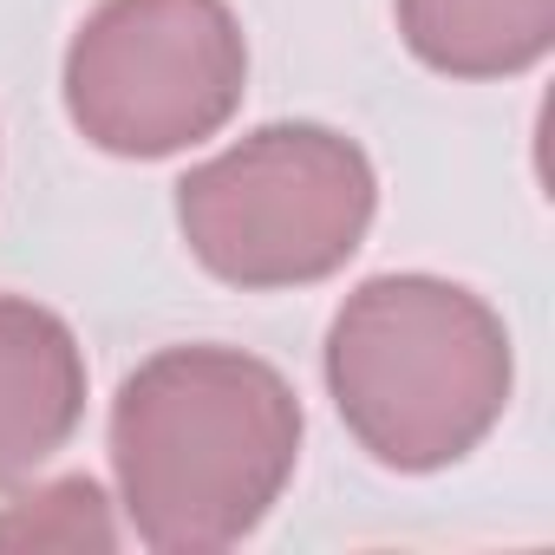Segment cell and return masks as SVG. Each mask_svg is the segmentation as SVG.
<instances>
[{
  "instance_id": "obj_6",
  "label": "cell",
  "mask_w": 555,
  "mask_h": 555,
  "mask_svg": "<svg viewBox=\"0 0 555 555\" xmlns=\"http://www.w3.org/2000/svg\"><path fill=\"white\" fill-rule=\"evenodd\" d=\"M392 14L444 79H516L555 47V0H392Z\"/></svg>"
},
{
  "instance_id": "obj_3",
  "label": "cell",
  "mask_w": 555,
  "mask_h": 555,
  "mask_svg": "<svg viewBox=\"0 0 555 555\" xmlns=\"http://www.w3.org/2000/svg\"><path fill=\"white\" fill-rule=\"evenodd\" d=\"M379 209L373 157L327 125H261L177 183V229L242 295L340 274Z\"/></svg>"
},
{
  "instance_id": "obj_5",
  "label": "cell",
  "mask_w": 555,
  "mask_h": 555,
  "mask_svg": "<svg viewBox=\"0 0 555 555\" xmlns=\"http://www.w3.org/2000/svg\"><path fill=\"white\" fill-rule=\"evenodd\" d=\"M86 418V353L73 327L21 295H0V490L66 451Z\"/></svg>"
},
{
  "instance_id": "obj_7",
  "label": "cell",
  "mask_w": 555,
  "mask_h": 555,
  "mask_svg": "<svg viewBox=\"0 0 555 555\" xmlns=\"http://www.w3.org/2000/svg\"><path fill=\"white\" fill-rule=\"evenodd\" d=\"M118 522L92 477H60L0 509V548H112Z\"/></svg>"
},
{
  "instance_id": "obj_1",
  "label": "cell",
  "mask_w": 555,
  "mask_h": 555,
  "mask_svg": "<svg viewBox=\"0 0 555 555\" xmlns=\"http://www.w3.org/2000/svg\"><path fill=\"white\" fill-rule=\"evenodd\" d=\"M301 464V399L242 347H164L112 399L118 503L144 548L209 555L268 522Z\"/></svg>"
},
{
  "instance_id": "obj_2",
  "label": "cell",
  "mask_w": 555,
  "mask_h": 555,
  "mask_svg": "<svg viewBox=\"0 0 555 555\" xmlns=\"http://www.w3.org/2000/svg\"><path fill=\"white\" fill-rule=\"evenodd\" d=\"M516 386L496 308L438 274H373L327 327V392L353 444L405 477L470 457Z\"/></svg>"
},
{
  "instance_id": "obj_4",
  "label": "cell",
  "mask_w": 555,
  "mask_h": 555,
  "mask_svg": "<svg viewBox=\"0 0 555 555\" xmlns=\"http://www.w3.org/2000/svg\"><path fill=\"white\" fill-rule=\"evenodd\" d=\"M248 86L229 0H99L66 47V112L105 157H177L216 138Z\"/></svg>"
}]
</instances>
